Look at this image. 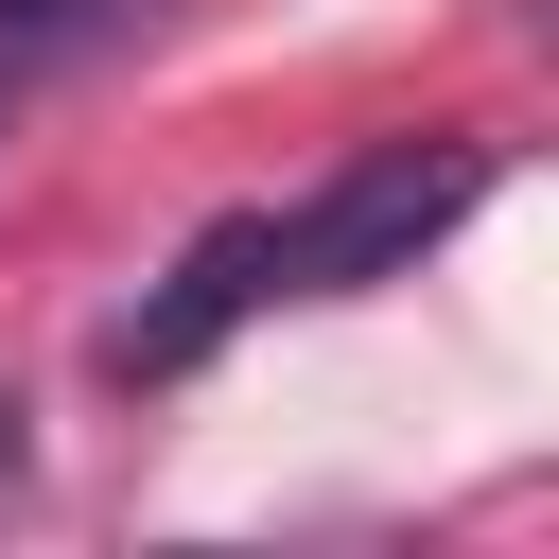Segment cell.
<instances>
[{"label":"cell","mask_w":559,"mask_h":559,"mask_svg":"<svg viewBox=\"0 0 559 559\" xmlns=\"http://www.w3.org/2000/svg\"><path fill=\"white\" fill-rule=\"evenodd\" d=\"M35 489V437H17V384H0V507Z\"/></svg>","instance_id":"4"},{"label":"cell","mask_w":559,"mask_h":559,"mask_svg":"<svg viewBox=\"0 0 559 559\" xmlns=\"http://www.w3.org/2000/svg\"><path fill=\"white\" fill-rule=\"evenodd\" d=\"M105 0H0V52H52V35H87Z\"/></svg>","instance_id":"3"},{"label":"cell","mask_w":559,"mask_h":559,"mask_svg":"<svg viewBox=\"0 0 559 559\" xmlns=\"http://www.w3.org/2000/svg\"><path fill=\"white\" fill-rule=\"evenodd\" d=\"M262 297H280V210H227V227H192V245H175V280L105 314V384H175V367H210V349H227Z\"/></svg>","instance_id":"2"},{"label":"cell","mask_w":559,"mask_h":559,"mask_svg":"<svg viewBox=\"0 0 559 559\" xmlns=\"http://www.w3.org/2000/svg\"><path fill=\"white\" fill-rule=\"evenodd\" d=\"M0 87H17V52H0Z\"/></svg>","instance_id":"5"},{"label":"cell","mask_w":559,"mask_h":559,"mask_svg":"<svg viewBox=\"0 0 559 559\" xmlns=\"http://www.w3.org/2000/svg\"><path fill=\"white\" fill-rule=\"evenodd\" d=\"M472 192H489V140H367V157L280 227V297H367V280H402L419 245L472 227Z\"/></svg>","instance_id":"1"}]
</instances>
